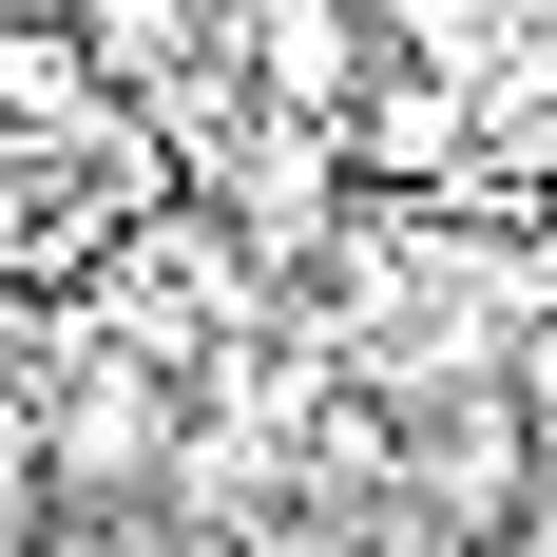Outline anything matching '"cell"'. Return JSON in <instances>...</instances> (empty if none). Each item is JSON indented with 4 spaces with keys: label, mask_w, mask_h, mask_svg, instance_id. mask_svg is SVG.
<instances>
[{
    "label": "cell",
    "mask_w": 557,
    "mask_h": 557,
    "mask_svg": "<svg viewBox=\"0 0 557 557\" xmlns=\"http://www.w3.org/2000/svg\"><path fill=\"white\" fill-rule=\"evenodd\" d=\"M173 443H193V404L154 385V366H77L58 404H20V461H39V500H154L173 481Z\"/></svg>",
    "instance_id": "1"
}]
</instances>
